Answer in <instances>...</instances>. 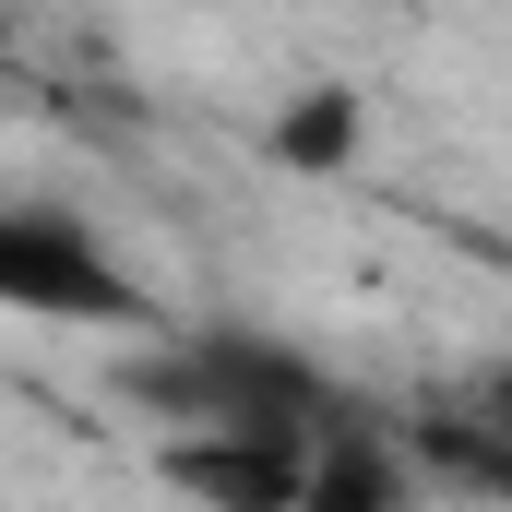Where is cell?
<instances>
[{"label": "cell", "instance_id": "cell-3", "mask_svg": "<svg viewBox=\"0 0 512 512\" xmlns=\"http://www.w3.org/2000/svg\"><path fill=\"white\" fill-rule=\"evenodd\" d=\"M155 477L227 512H310V429H179Z\"/></svg>", "mask_w": 512, "mask_h": 512}, {"label": "cell", "instance_id": "cell-6", "mask_svg": "<svg viewBox=\"0 0 512 512\" xmlns=\"http://www.w3.org/2000/svg\"><path fill=\"white\" fill-rule=\"evenodd\" d=\"M465 417H489V429H512V358H477V382L453 393Z\"/></svg>", "mask_w": 512, "mask_h": 512}, {"label": "cell", "instance_id": "cell-4", "mask_svg": "<svg viewBox=\"0 0 512 512\" xmlns=\"http://www.w3.org/2000/svg\"><path fill=\"white\" fill-rule=\"evenodd\" d=\"M417 489L429 477H417L405 429H382L370 405H346V417L310 429V512H405Z\"/></svg>", "mask_w": 512, "mask_h": 512}, {"label": "cell", "instance_id": "cell-5", "mask_svg": "<svg viewBox=\"0 0 512 512\" xmlns=\"http://www.w3.org/2000/svg\"><path fill=\"white\" fill-rule=\"evenodd\" d=\"M358 143H370L358 84H298V96L262 108V167H286V179H346Z\"/></svg>", "mask_w": 512, "mask_h": 512}, {"label": "cell", "instance_id": "cell-2", "mask_svg": "<svg viewBox=\"0 0 512 512\" xmlns=\"http://www.w3.org/2000/svg\"><path fill=\"white\" fill-rule=\"evenodd\" d=\"M0 310H36V322H96V334H155V286L108 251L96 215L72 203H0Z\"/></svg>", "mask_w": 512, "mask_h": 512}, {"label": "cell", "instance_id": "cell-1", "mask_svg": "<svg viewBox=\"0 0 512 512\" xmlns=\"http://www.w3.org/2000/svg\"><path fill=\"white\" fill-rule=\"evenodd\" d=\"M120 393L179 417V429H322L358 405L310 346H286L262 322H167L155 346H131Z\"/></svg>", "mask_w": 512, "mask_h": 512}, {"label": "cell", "instance_id": "cell-7", "mask_svg": "<svg viewBox=\"0 0 512 512\" xmlns=\"http://www.w3.org/2000/svg\"><path fill=\"white\" fill-rule=\"evenodd\" d=\"M0 48H12V12H0Z\"/></svg>", "mask_w": 512, "mask_h": 512}]
</instances>
